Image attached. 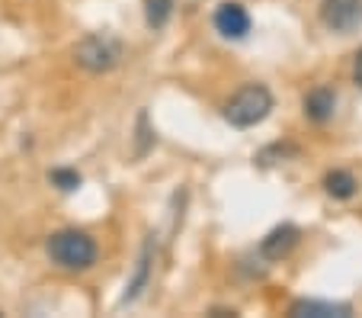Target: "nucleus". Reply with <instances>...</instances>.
<instances>
[{"label":"nucleus","mask_w":362,"mask_h":318,"mask_svg":"<svg viewBox=\"0 0 362 318\" xmlns=\"http://www.w3.org/2000/svg\"><path fill=\"white\" fill-rule=\"evenodd\" d=\"M45 251L52 257V263H58L62 270H90L100 257V248L96 242L87 235V232L77 229H62L45 242Z\"/></svg>","instance_id":"obj_1"},{"label":"nucleus","mask_w":362,"mask_h":318,"mask_svg":"<svg viewBox=\"0 0 362 318\" xmlns=\"http://www.w3.org/2000/svg\"><path fill=\"white\" fill-rule=\"evenodd\" d=\"M273 113V93L263 84H244L225 103V119L234 129H250Z\"/></svg>","instance_id":"obj_2"},{"label":"nucleus","mask_w":362,"mask_h":318,"mask_svg":"<svg viewBox=\"0 0 362 318\" xmlns=\"http://www.w3.org/2000/svg\"><path fill=\"white\" fill-rule=\"evenodd\" d=\"M119 58H122V45L106 33L83 35L74 49V62L81 64L83 71H90V74H106V71H112L119 64Z\"/></svg>","instance_id":"obj_3"},{"label":"nucleus","mask_w":362,"mask_h":318,"mask_svg":"<svg viewBox=\"0 0 362 318\" xmlns=\"http://www.w3.org/2000/svg\"><path fill=\"white\" fill-rule=\"evenodd\" d=\"M321 20L334 33H353L362 26V0H324Z\"/></svg>","instance_id":"obj_4"},{"label":"nucleus","mask_w":362,"mask_h":318,"mask_svg":"<svg viewBox=\"0 0 362 318\" xmlns=\"http://www.w3.org/2000/svg\"><path fill=\"white\" fill-rule=\"evenodd\" d=\"M215 29H218L225 39H244L250 33V13H247L240 4H218L215 10Z\"/></svg>","instance_id":"obj_5"},{"label":"nucleus","mask_w":362,"mask_h":318,"mask_svg":"<svg viewBox=\"0 0 362 318\" xmlns=\"http://www.w3.org/2000/svg\"><path fill=\"white\" fill-rule=\"evenodd\" d=\"M298 238H301V232L295 229V225H288V222L286 225H276V229L260 242V254L267 257V261H282V257H288L295 251Z\"/></svg>","instance_id":"obj_6"},{"label":"nucleus","mask_w":362,"mask_h":318,"mask_svg":"<svg viewBox=\"0 0 362 318\" xmlns=\"http://www.w3.org/2000/svg\"><path fill=\"white\" fill-rule=\"evenodd\" d=\"M151 267H154V242H144V248H141V257H138V267H135V277L125 283V293H122V305H129V302H135L138 296H141L144 290H148V283H151Z\"/></svg>","instance_id":"obj_7"},{"label":"nucleus","mask_w":362,"mask_h":318,"mask_svg":"<svg viewBox=\"0 0 362 318\" xmlns=\"http://www.w3.org/2000/svg\"><path fill=\"white\" fill-rule=\"evenodd\" d=\"M292 318H346L353 315L346 302H317V299H298L288 309Z\"/></svg>","instance_id":"obj_8"},{"label":"nucleus","mask_w":362,"mask_h":318,"mask_svg":"<svg viewBox=\"0 0 362 318\" xmlns=\"http://www.w3.org/2000/svg\"><path fill=\"white\" fill-rule=\"evenodd\" d=\"M337 110V93L330 87H315L305 97V116L311 123H327Z\"/></svg>","instance_id":"obj_9"},{"label":"nucleus","mask_w":362,"mask_h":318,"mask_svg":"<svg viewBox=\"0 0 362 318\" xmlns=\"http://www.w3.org/2000/svg\"><path fill=\"white\" fill-rule=\"evenodd\" d=\"M356 177L349 171H330L327 177H324V190H327L334 200H349V196L356 193Z\"/></svg>","instance_id":"obj_10"},{"label":"nucleus","mask_w":362,"mask_h":318,"mask_svg":"<svg viewBox=\"0 0 362 318\" xmlns=\"http://www.w3.org/2000/svg\"><path fill=\"white\" fill-rule=\"evenodd\" d=\"M170 13H173V0H144V20H148V26L154 33L170 23Z\"/></svg>","instance_id":"obj_11"},{"label":"nucleus","mask_w":362,"mask_h":318,"mask_svg":"<svg viewBox=\"0 0 362 318\" xmlns=\"http://www.w3.org/2000/svg\"><path fill=\"white\" fill-rule=\"evenodd\" d=\"M48 180H52L58 190H64V193L81 187V174L71 171V167H55V171H48Z\"/></svg>","instance_id":"obj_12"},{"label":"nucleus","mask_w":362,"mask_h":318,"mask_svg":"<svg viewBox=\"0 0 362 318\" xmlns=\"http://www.w3.org/2000/svg\"><path fill=\"white\" fill-rule=\"evenodd\" d=\"M151 145H154V132H151V125H148V113H138V148H135V158H144Z\"/></svg>","instance_id":"obj_13"},{"label":"nucleus","mask_w":362,"mask_h":318,"mask_svg":"<svg viewBox=\"0 0 362 318\" xmlns=\"http://www.w3.org/2000/svg\"><path fill=\"white\" fill-rule=\"evenodd\" d=\"M356 84L362 87V49H359V55H356Z\"/></svg>","instance_id":"obj_14"}]
</instances>
